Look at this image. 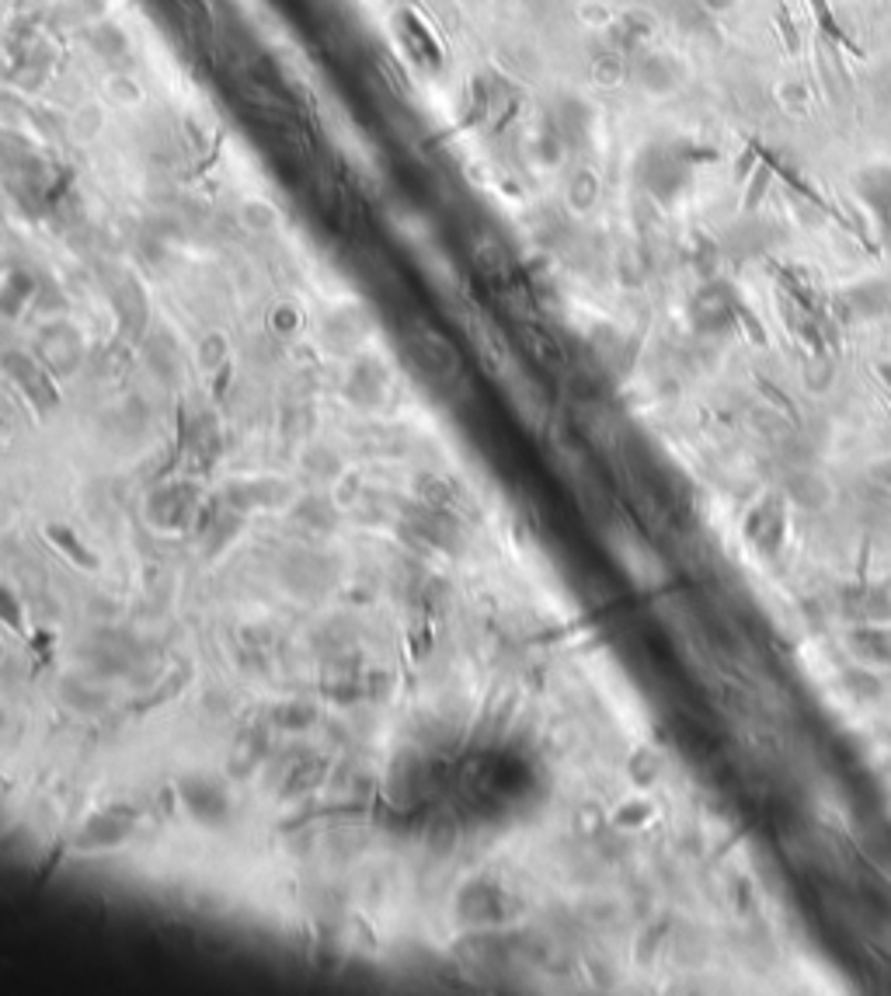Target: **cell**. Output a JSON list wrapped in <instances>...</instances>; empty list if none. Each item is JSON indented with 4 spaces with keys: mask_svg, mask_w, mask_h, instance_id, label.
Listing matches in <instances>:
<instances>
[{
    "mask_svg": "<svg viewBox=\"0 0 891 996\" xmlns=\"http://www.w3.org/2000/svg\"><path fill=\"white\" fill-rule=\"evenodd\" d=\"M411 353L422 359L429 369H432V377H439V380H450V377H457L460 373V353H457V345L445 338V335H439L436 328H429V325H418V328H411Z\"/></svg>",
    "mask_w": 891,
    "mask_h": 996,
    "instance_id": "6da1fadb",
    "label": "cell"
},
{
    "mask_svg": "<svg viewBox=\"0 0 891 996\" xmlns=\"http://www.w3.org/2000/svg\"><path fill=\"white\" fill-rule=\"evenodd\" d=\"M470 262H474L481 276L494 286H512V280H515L509 252L488 234H478L474 241H470Z\"/></svg>",
    "mask_w": 891,
    "mask_h": 996,
    "instance_id": "7a4b0ae2",
    "label": "cell"
},
{
    "mask_svg": "<svg viewBox=\"0 0 891 996\" xmlns=\"http://www.w3.org/2000/svg\"><path fill=\"white\" fill-rule=\"evenodd\" d=\"M171 4H175V8L182 11V18H188V21H203V4H199V0H171Z\"/></svg>",
    "mask_w": 891,
    "mask_h": 996,
    "instance_id": "3957f363",
    "label": "cell"
}]
</instances>
